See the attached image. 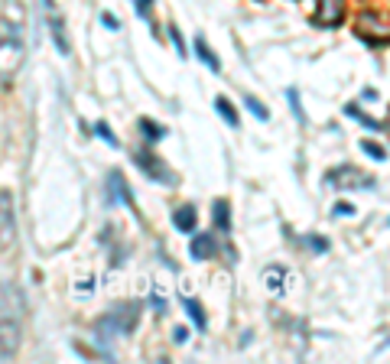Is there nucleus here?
Here are the masks:
<instances>
[{
    "instance_id": "f257e3e1",
    "label": "nucleus",
    "mask_w": 390,
    "mask_h": 364,
    "mask_svg": "<svg viewBox=\"0 0 390 364\" xmlns=\"http://www.w3.org/2000/svg\"><path fill=\"white\" fill-rule=\"evenodd\" d=\"M140 309H144V303H120V306H114L111 313H104L101 319L94 322V339L101 341V345H111L114 339L130 335V332L137 329V322H140Z\"/></svg>"
},
{
    "instance_id": "f03ea898",
    "label": "nucleus",
    "mask_w": 390,
    "mask_h": 364,
    "mask_svg": "<svg viewBox=\"0 0 390 364\" xmlns=\"http://www.w3.org/2000/svg\"><path fill=\"white\" fill-rule=\"evenodd\" d=\"M26 62V43L23 36L0 33V85H13L20 68Z\"/></svg>"
},
{
    "instance_id": "7ed1b4c3",
    "label": "nucleus",
    "mask_w": 390,
    "mask_h": 364,
    "mask_svg": "<svg viewBox=\"0 0 390 364\" xmlns=\"http://www.w3.org/2000/svg\"><path fill=\"white\" fill-rule=\"evenodd\" d=\"M134 163L144 170V176L146 179H153V182H160V186H176V172L166 166V163L156 156V153H150V150H137L134 153Z\"/></svg>"
},
{
    "instance_id": "20e7f679",
    "label": "nucleus",
    "mask_w": 390,
    "mask_h": 364,
    "mask_svg": "<svg viewBox=\"0 0 390 364\" xmlns=\"http://www.w3.org/2000/svg\"><path fill=\"white\" fill-rule=\"evenodd\" d=\"M325 186L332 189H374V179L365 176L355 166H335V170L325 172Z\"/></svg>"
},
{
    "instance_id": "39448f33",
    "label": "nucleus",
    "mask_w": 390,
    "mask_h": 364,
    "mask_svg": "<svg viewBox=\"0 0 390 364\" xmlns=\"http://www.w3.org/2000/svg\"><path fill=\"white\" fill-rule=\"evenodd\" d=\"M0 33H10V36H23L26 33L23 0H4V7H0Z\"/></svg>"
},
{
    "instance_id": "423d86ee",
    "label": "nucleus",
    "mask_w": 390,
    "mask_h": 364,
    "mask_svg": "<svg viewBox=\"0 0 390 364\" xmlns=\"http://www.w3.org/2000/svg\"><path fill=\"white\" fill-rule=\"evenodd\" d=\"M20 345H23V329H20V322L13 319V315L0 319V361H7V358L17 355Z\"/></svg>"
},
{
    "instance_id": "0eeeda50",
    "label": "nucleus",
    "mask_w": 390,
    "mask_h": 364,
    "mask_svg": "<svg viewBox=\"0 0 390 364\" xmlns=\"http://www.w3.org/2000/svg\"><path fill=\"white\" fill-rule=\"evenodd\" d=\"M17 237V221H13V195L0 189V247H10Z\"/></svg>"
},
{
    "instance_id": "6e6552de",
    "label": "nucleus",
    "mask_w": 390,
    "mask_h": 364,
    "mask_svg": "<svg viewBox=\"0 0 390 364\" xmlns=\"http://www.w3.org/2000/svg\"><path fill=\"white\" fill-rule=\"evenodd\" d=\"M189 254H192L195 261H212V257L218 254V237H215L212 231H199V234L189 241Z\"/></svg>"
},
{
    "instance_id": "1a4fd4ad",
    "label": "nucleus",
    "mask_w": 390,
    "mask_h": 364,
    "mask_svg": "<svg viewBox=\"0 0 390 364\" xmlns=\"http://www.w3.org/2000/svg\"><path fill=\"white\" fill-rule=\"evenodd\" d=\"M46 23H49V33H52V39H56L62 56H72V43H68L65 26H62V17L56 13V7H52V0H46Z\"/></svg>"
},
{
    "instance_id": "9d476101",
    "label": "nucleus",
    "mask_w": 390,
    "mask_h": 364,
    "mask_svg": "<svg viewBox=\"0 0 390 364\" xmlns=\"http://www.w3.org/2000/svg\"><path fill=\"white\" fill-rule=\"evenodd\" d=\"M319 4H322V10H319L315 23L319 26H339L341 17H345V0H319Z\"/></svg>"
},
{
    "instance_id": "9b49d317",
    "label": "nucleus",
    "mask_w": 390,
    "mask_h": 364,
    "mask_svg": "<svg viewBox=\"0 0 390 364\" xmlns=\"http://www.w3.org/2000/svg\"><path fill=\"white\" fill-rule=\"evenodd\" d=\"M195 221H199V215H195V205H179L176 212H172V225H176L179 234H192V231H195Z\"/></svg>"
},
{
    "instance_id": "f8f14e48",
    "label": "nucleus",
    "mask_w": 390,
    "mask_h": 364,
    "mask_svg": "<svg viewBox=\"0 0 390 364\" xmlns=\"http://www.w3.org/2000/svg\"><path fill=\"white\" fill-rule=\"evenodd\" d=\"M13 309H23V296H20V293H17L13 287L0 283V319L13 315Z\"/></svg>"
},
{
    "instance_id": "ddd939ff",
    "label": "nucleus",
    "mask_w": 390,
    "mask_h": 364,
    "mask_svg": "<svg viewBox=\"0 0 390 364\" xmlns=\"http://www.w3.org/2000/svg\"><path fill=\"white\" fill-rule=\"evenodd\" d=\"M215 111H218L221 118H225V124H228V127H238V124H241L238 111H234V104H231L225 94H218V98H215Z\"/></svg>"
},
{
    "instance_id": "4468645a",
    "label": "nucleus",
    "mask_w": 390,
    "mask_h": 364,
    "mask_svg": "<svg viewBox=\"0 0 390 364\" xmlns=\"http://www.w3.org/2000/svg\"><path fill=\"white\" fill-rule=\"evenodd\" d=\"M195 56L205 62V65L212 68V72H221V62L215 59V52L208 49V43H205V36H195Z\"/></svg>"
},
{
    "instance_id": "2eb2a0df",
    "label": "nucleus",
    "mask_w": 390,
    "mask_h": 364,
    "mask_svg": "<svg viewBox=\"0 0 390 364\" xmlns=\"http://www.w3.org/2000/svg\"><path fill=\"white\" fill-rule=\"evenodd\" d=\"M137 127H140V134H144L150 144H156V140H163V137H166V127H160V124H156V120H150V118H140V124H137Z\"/></svg>"
},
{
    "instance_id": "dca6fc26",
    "label": "nucleus",
    "mask_w": 390,
    "mask_h": 364,
    "mask_svg": "<svg viewBox=\"0 0 390 364\" xmlns=\"http://www.w3.org/2000/svg\"><path fill=\"white\" fill-rule=\"evenodd\" d=\"M345 114H348V118H355V120H361V127H365V130H377V134L384 130V124H381V120H371V118L365 114V111H361V108H355V104H348V108H345Z\"/></svg>"
},
{
    "instance_id": "f3484780",
    "label": "nucleus",
    "mask_w": 390,
    "mask_h": 364,
    "mask_svg": "<svg viewBox=\"0 0 390 364\" xmlns=\"http://www.w3.org/2000/svg\"><path fill=\"white\" fill-rule=\"evenodd\" d=\"M215 225H218L221 231L231 228V208H228V202H225V199H218V202H215Z\"/></svg>"
},
{
    "instance_id": "a211bd4d",
    "label": "nucleus",
    "mask_w": 390,
    "mask_h": 364,
    "mask_svg": "<svg viewBox=\"0 0 390 364\" xmlns=\"http://www.w3.org/2000/svg\"><path fill=\"white\" fill-rule=\"evenodd\" d=\"M182 306H186L189 319L195 322V329H205V313H202V306L195 303V299H182Z\"/></svg>"
},
{
    "instance_id": "6ab92c4d",
    "label": "nucleus",
    "mask_w": 390,
    "mask_h": 364,
    "mask_svg": "<svg viewBox=\"0 0 390 364\" xmlns=\"http://www.w3.org/2000/svg\"><path fill=\"white\" fill-rule=\"evenodd\" d=\"M244 108H247V111H251V114H254V118H257V120H267V118H270V111L263 108V104H260V101H257V98H244Z\"/></svg>"
},
{
    "instance_id": "aec40b11",
    "label": "nucleus",
    "mask_w": 390,
    "mask_h": 364,
    "mask_svg": "<svg viewBox=\"0 0 390 364\" xmlns=\"http://www.w3.org/2000/svg\"><path fill=\"white\" fill-rule=\"evenodd\" d=\"M361 150H365L367 156H371V160H377V163L387 160V150H384L381 144H371V140H365V144H361Z\"/></svg>"
},
{
    "instance_id": "412c9836",
    "label": "nucleus",
    "mask_w": 390,
    "mask_h": 364,
    "mask_svg": "<svg viewBox=\"0 0 390 364\" xmlns=\"http://www.w3.org/2000/svg\"><path fill=\"white\" fill-rule=\"evenodd\" d=\"M287 98H289V108H293V114H296V118H299V124H306L303 104H299V92H296V88H289V92H287Z\"/></svg>"
},
{
    "instance_id": "4be33fe9",
    "label": "nucleus",
    "mask_w": 390,
    "mask_h": 364,
    "mask_svg": "<svg viewBox=\"0 0 390 364\" xmlns=\"http://www.w3.org/2000/svg\"><path fill=\"white\" fill-rule=\"evenodd\" d=\"M94 134H98V137H104V140H108L111 146H118V137L111 134V130H108V124H104V120H98V124H94Z\"/></svg>"
},
{
    "instance_id": "5701e85b",
    "label": "nucleus",
    "mask_w": 390,
    "mask_h": 364,
    "mask_svg": "<svg viewBox=\"0 0 390 364\" xmlns=\"http://www.w3.org/2000/svg\"><path fill=\"white\" fill-rule=\"evenodd\" d=\"M134 10L140 13V17L150 23V10H153V0H134Z\"/></svg>"
},
{
    "instance_id": "b1692460",
    "label": "nucleus",
    "mask_w": 390,
    "mask_h": 364,
    "mask_svg": "<svg viewBox=\"0 0 390 364\" xmlns=\"http://www.w3.org/2000/svg\"><path fill=\"white\" fill-rule=\"evenodd\" d=\"M170 36H172V43H176V52H179V56H186V43H182V36H179V30H176L172 23H170Z\"/></svg>"
},
{
    "instance_id": "393cba45",
    "label": "nucleus",
    "mask_w": 390,
    "mask_h": 364,
    "mask_svg": "<svg viewBox=\"0 0 390 364\" xmlns=\"http://www.w3.org/2000/svg\"><path fill=\"white\" fill-rule=\"evenodd\" d=\"M104 26H108V30H120V20H114V13H104Z\"/></svg>"
},
{
    "instance_id": "a878e982",
    "label": "nucleus",
    "mask_w": 390,
    "mask_h": 364,
    "mask_svg": "<svg viewBox=\"0 0 390 364\" xmlns=\"http://www.w3.org/2000/svg\"><path fill=\"white\" fill-rule=\"evenodd\" d=\"M335 215H355V205H348V202H339V208H335Z\"/></svg>"
},
{
    "instance_id": "bb28decb",
    "label": "nucleus",
    "mask_w": 390,
    "mask_h": 364,
    "mask_svg": "<svg viewBox=\"0 0 390 364\" xmlns=\"http://www.w3.org/2000/svg\"><path fill=\"white\" fill-rule=\"evenodd\" d=\"M172 335H176V345H182V341L189 339V332H186V329H176V332H172Z\"/></svg>"
}]
</instances>
